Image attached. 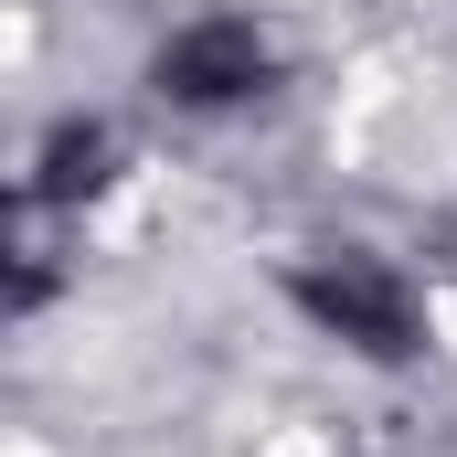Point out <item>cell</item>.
Wrapping results in <instances>:
<instances>
[{
	"instance_id": "cell-1",
	"label": "cell",
	"mask_w": 457,
	"mask_h": 457,
	"mask_svg": "<svg viewBox=\"0 0 457 457\" xmlns=\"http://www.w3.org/2000/svg\"><path fill=\"white\" fill-rule=\"evenodd\" d=\"M287 298H298L341 351H361V361H415V351H426V309H415V287H404L383 255H361V245L309 255V266L287 277Z\"/></svg>"
},
{
	"instance_id": "cell-2",
	"label": "cell",
	"mask_w": 457,
	"mask_h": 457,
	"mask_svg": "<svg viewBox=\"0 0 457 457\" xmlns=\"http://www.w3.org/2000/svg\"><path fill=\"white\" fill-rule=\"evenodd\" d=\"M149 86H160L170 107H192V117L245 107V96H266V86H277V43H266L255 21H234V11H203V21H181V32L160 43Z\"/></svg>"
},
{
	"instance_id": "cell-3",
	"label": "cell",
	"mask_w": 457,
	"mask_h": 457,
	"mask_svg": "<svg viewBox=\"0 0 457 457\" xmlns=\"http://www.w3.org/2000/svg\"><path fill=\"white\" fill-rule=\"evenodd\" d=\"M117 181V138L86 117V128H54L43 138V170H32V203H54V213H75V203H96Z\"/></svg>"
},
{
	"instance_id": "cell-4",
	"label": "cell",
	"mask_w": 457,
	"mask_h": 457,
	"mask_svg": "<svg viewBox=\"0 0 457 457\" xmlns=\"http://www.w3.org/2000/svg\"><path fill=\"white\" fill-rule=\"evenodd\" d=\"M54 287H64V266H54L43 245H21V234H11V203H0V320H32Z\"/></svg>"
}]
</instances>
